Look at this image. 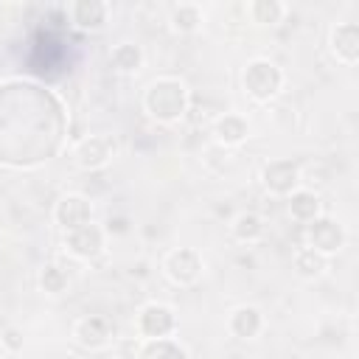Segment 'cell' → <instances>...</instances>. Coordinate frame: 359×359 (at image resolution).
I'll use <instances>...</instances> for the list:
<instances>
[{"label": "cell", "mask_w": 359, "mask_h": 359, "mask_svg": "<svg viewBox=\"0 0 359 359\" xmlns=\"http://www.w3.org/2000/svg\"><path fill=\"white\" fill-rule=\"evenodd\" d=\"M188 109H191V90L180 76H157L143 90V112L160 126H174L185 121Z\"/></svg>", "instance_id": "cell-1"}, {"label": "cell", "mask_w": 359, "mask_h": 359, "mask_svg": "<svg viewBox=\"0 0 359 359\" xmlns=\"http://www.w3.org/2000/svg\"><path fill=\"white\" fill-rule=\"evenodd\" d=\"M283 81H286V76H283L280 65L272 62L269 56H252L241 67V90L255 104L275 101L280 95V90H283Z\"/></svg>", "instance_id": "cell-2"}, {"label": "cell", "mask_w": 359, "mask_h": 359, "mask_svg": "<svg viewBox=\"0 0 359 359\" xmlns=\"http://www.w3.org/2000/svg\"><path fill=\"white\" fill-rule=\"evenodd\" d=\"M118 154V140L107 132H95V135H84L73 143L70 149V160L79 171H104Z\"/></svg>", "instance_id": "cell-3"}, {"label": "cell", "mask_w": 359, "mask_h": 359, "mask_svg": "<svg viewBox=\"0 0 359 359\" xmlns=\"http://www.w3.org/2000/svg\"><path fill=\"white\" fill-rule=\"evenodd\" d=\"M160 269H163L168 283H174L180 289H188V286L199 283V278L205 272V258L196 247H171L163 255Z\"/></svg>", "instance_id": "cell-4"}, {"label": "cell", "mask_w": 359, "mask_h": 359, "mask_svg": "<svg viewBox=\"0 0 359 359\" xmlns=\"http://www.w3.org/2000/svg\"><path fill=\"white\" fill-rule=\"evenodd\" d=\"M303 241H306L309 250H314V252H320V255H325V258H334L337 252L345 250V244H348V230H345V224H342L339 219H334V216H328V213H320L317 219H311V222L306 224Z\"/></svg>", "instance_id": "cell-5"}, {"label": "cell", "mask_w": 359, "mask_h": 359, "mask_svg": "<svg viewBox=\"0 0 359 359\" xmlns=\"http://www.w3.org/2000/svg\"><path fill=\"white\" fill-rule=\"evenodd\" d=\"M177 325H180L177 311L168 303H163V300H149L135 314V328H137L140 339H165V337H174Z\"/></svg>", "instance_id": "cell-6"}, {"label": "cell", "mask_w": 359, "mask_h": 359, "mask_svg": "<svg viewBox=\"0 0 359 359\" xmlns=\"http://www.w3.org/2000/svg\"><path fill=\"white\" fill-rule=\"evenodd\" d=\"M261 188L269 194V196H280L286 199L289 194H294L303 182V174H300V165L289 157H278V160H269L261 165Z\"/></svg>", "instance_id": "cell-7"}, {"label": "cell", "mask_w": 359, "mask_h": 359, "mask_svg": "<svg viewBox=\"0 0 359 359\" xmlns=\"http://www.w3.org/2000/svg\"><path fill=\"white\" fill-rule=\"evenodd\" d=\"M62 247L76 261H95L107 250V230L95 222H87L76 230L62 233Z\"/></svg>", "instance_id": "cell-8"}, {"label": "cell", "mask_w": 359, "mask_h": 359, "mask_svg": "<svg viewBox=\"0 0 359 359\" xmlns=\"http://www.w3.org/2000/svg\"><path fill=\"white\" fill-rule=\"evenodd\" d=\"M70 334H73L76 345H81L84 351H104L115 339V328H112L109 317H104V314H81L73 323Z\"/></svg>", "instance_id": "cell-9"}, {"label": "cell", "mask_w": 359, "mask_h": 359, "mask_svg": "<svg viewBox=\"0 0 359 359\" xmlns=\"http://www.w3.org/2000/svg\"><path fill=\"white\" fill-rule=\"evenodd\" d=\"M53 222H56V227L62 233L76 230V227L93 222V202H90V196H84L79 191L62 194L56 199V205H53Z\"/></svg>", "instance_id": "cell-10"}, {"label": "cell", "mask_w": 359, "mask_h": 359, "mask_svg": "<svg viewBox=\"0 0 359 359\" xmlns=\"http://www.w3.org/2000/svg\"><path fill=\"white\" fill-rule=\"evenodd\" d=\"M328 50L339 65L353 67L359 62V25L348 20L334 22L328 31Z\"/></svg>", "instance_id": "cell-11"}, {"label": "cell", "mask_w": 359, "mask_h": 359, "mask_svg": "<svg viewBox=\"0 0 359 359\" xmlns=\"http://www.w3.org/2000/svg\"><path fill=\"white\" fill-rule=\"evenodd\" d=\"M109 14H112V6L107 0H73L67 6V17L70 22L79 28V31H104L107 22H109Z\"/></svg>", "instance_id": "cell-12"}, {"label": "cell", "mask_w": 359, "mask_h": 359, "mask_svg": "<svg viewBox=\"0 0 359 359\" xmlns=\"http://www.w3.org/2000/svg\"><path fill=\"white\" fill-rule=\"evenodd\" d=\"M266 320H264V311L252 303H241L236 306L230 314H227V331L241 339V342H250V339H258L261 331H264Z\"/></svg>", "instance_id": "cell-13"}, {"label": "cell", "mask_w": 359, "mask_h": 359, "mask_svg": "<svg viewBox=\"0 0 359 359\" xmlns=\"http://www.w3.org/2000/svg\"><path fill=\"white\" fill-rule=\"evenodd\" d=\"M210 135H213V140H216L219 146H224V149H238V146H244L247 137H250V121H247L244 115H238V112H222V115L213 121Z\"/></svg>", "instance_id": "cell-14"}, {"label": "cell", "mask_w": 359, "mask_h": 359, "mask_svg": "<svg viewBox=\"0 0 359 359\" xmlns=\"http://www.w3.org/2000/svg\"><path fill=\"white\" fill-rule=\"evenodd\" d=\"M286 208H289V216L300 224H309L311 219H317L323 213V202H320V194L314 188H297L294 194L286 196Z\"/></svg>", "instance_id": "cell-15"}, {"label": "cell", "mask_w": 359, "mask_h": 359, "mask_svg": "<svg viewBox=\"0 0 359 359\" xmlns=\"http://www.w3.org/2000/svg\"><path fill=\"white\" fill-rule=\"evenodd\" d=\"M264 233H266V224L258 210H238L230 219V236L238 244H255L264 238Z\"/></svg>", "instance_id": "cell-16"}, {"label": "cell", "mask_w": 359, "mask_h": 359, "mask_svg": "<svg viewBox=\"0 0 359 359\" xmlns=\"http://www.w3.org/2000/svg\"><path fill=\"white\" fill-rule=\"evenodd\" d=\"M205 22V11L199 3H174L168 8V25L174 34H196Z\"/></svg>", "instance_id": "cell-17"}, {"label": "cell", "mask_w": 359, "mask_h": 359, "mask_svg": "<svg viewBox=\"0 0 359 359\" xmlns=\"http://www.w3.org/2000/svg\"><path fill=\"white\" fill-rule=\"evenodd\" d=\"M143 59H146V53H143V48H140L137 42H118V45H112V50H109V65H112V70L121 73V76H135V73H140Z\"/></svg>", "instance_id": "cell-18"}, {"label": "cell", "mask_w": 359, "mask_h": 359, "mask_svg": "<svg viewBox=\"0 0 359 359\" xmlns=\"http://www.w3.org/2000/svg\"><path fill=\"white\" fill-rule=\"evenodd\" d=\"M244 11H247L250 22L264 25V28H275L278 22H283V17H286L289 8L280 0H250L244 6Z\"/></svg>", "instance_id": "cell-19"}, {"label": "cell", "mask_w": 359, "mask_h": 359, "mask_svg": "<svg viewBox=\"0 0 359 359\" xmlns=\"http://www.w3.org/2000/svg\"><path fill=\"white\" fill-rule=\"evenodd\" d=\"M36 286H39L42 294H48V297H59V294L67 292V286H70V275H67L65 266H59V264L50 261V264H42V266H39V272H36Z\"/></svg>", "instance_id": "cell-20"}, {"label": "cell", "mask_w": 359, "mask_h": 359, "mask_svg": "<svg viewBox=\"0 0 359 359\" xmlns=\"http://www.w3.org/2000/svg\"><path fill=\"white\" fill-rule=\"evenodd\" d=\"M135 359H191V356L174 337H165V339H143Z\"/></svg>", "instance_id": "cell-21"}, {"label": "cell", "mask_w": 359, "mask_h": 359, "mask_svg": "<svg viewBox=\"0 0 359 359\" xmlns=\"http://www.w3.org/2000/svg\"><path fill=\"white\" fill-rule=\"evenodd\" d=\"M328 261L331 258H325V255H320V252H314L309 247H300L294 252V258H292V266L303 280H317V278H323L328 272Z\"/></svg>", "instance_id": "cell-22"}, {"label": "cell", "mask_w": 359, "mask_h": 359, "mask_svg": "<svg viewBox=\"0 0 359 359\" xmlns=\"http://www.w3.org/2000/svg\"><path fill=\"white\" fill-rule=\"evenodd\" d=\"M0 345H3L6 353H22V348H25V334H22V328H20V325H6V328L0 331Z\"/></svg>", "instance_id": "cell-23"}]
</instances>
